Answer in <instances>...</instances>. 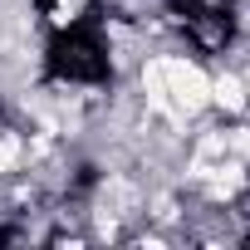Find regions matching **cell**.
<instances>
[{"mask_svg": "<svg viewBox=\"0 0 250 250\" xmlns=\"http://www.w3.org/2000/svg\"><path fill=\"white\" fill-rule=\"evenodd\" d=\"M211 108H221L226 118H240L250 108V88L240 79V69H226V74H211Z\"/></svg>", "mask_w": 250, "mask_h": 250, "instance_id": "cell-1", "label": "cell"}]
</instances>
